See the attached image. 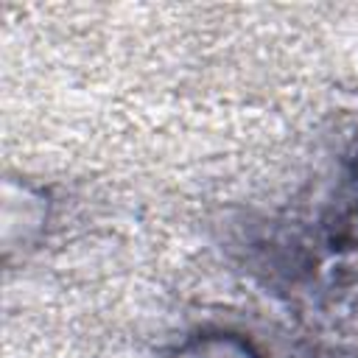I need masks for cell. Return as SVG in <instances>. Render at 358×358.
<instances>
[{
  "label": "cell",
  "instance_id": "1",
  "mask_svg": "<svg viewBox=\"0 0 358 358\" xmlns=\"http://www.w3.org/2000/svg\"><path fill=\"white\" fill-rule=\"evenodd\" d=\"M171 358H260V352L235 333H201L185 341Z\"/></svg>",
  "mask_w": 358,
  "mask_h": 358
}]
</instances>
